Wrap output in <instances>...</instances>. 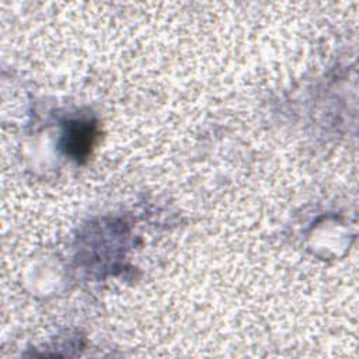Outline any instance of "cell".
Here are the masks:
<instances>
[{
  "label": "cell",
  "instance_id": "obj_1",
  "mask_svg": "<svg viewBox=\"0 0 359 359\" xmlns=\"http://www.w3.org/2000/svg\"><path fill=\"white\" fill-rule=\"evenodd\" d=\"M90 122H73L66 133V147L73 156H84L93 144L94 130Z\"/></svg>",
  "mask_w": 359,
  "mask_h": 359
}]
</instances>
